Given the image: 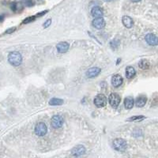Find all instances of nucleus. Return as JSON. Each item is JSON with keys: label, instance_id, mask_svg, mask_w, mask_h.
<instances>
[{"label": "nucleus", "instance_id": "1", "mask_svg": "<svg viewBox=\"0 0 158 158\" xmlns=\"http://www.w3.org/2000/svg\"><path fill=\"white\" fill-rule=\"evenodd\" d=\"M8 62L12 66H17L21 65L22 62V56L18 52H12L8 55Z\"/></svg>", "mask_w": 158, "mask_h": 158}, {"label": "nucleus", "instance_id": "2", "mask_svg": "<svg viewBox=\"0 0 158 158\" xmlns=\"http://www.w3.org/2000/svg\"><path fill=\"white\" fill-rule=\"evenodd\" d=\"M113 148L118 152H124L127 149V141L122 138H116L113 141L112 143Z\"/></svg>", "mask_w": 158, "mask_h": 158}, {"label": "nucleus", "instance_id": "3", "mask_svg": "<svg viewBox=\"0 0 158 158\" xmlns=\"http://www.w3.org/2000/svg\"><path fill=\"white\" fill-rule=\"evenodd\" d=\"M35 134H37V136L42 137L44 136L45 134H47L48 131V127L46 126V124L44 123H38L36 127H35Z\"/></svg>", "mask_w": 158, "mask_h": 158}, {"label": "nucleus", "instance_id": "4", "mask_svg": "<svg viewBox=\"0 0 158 158\" xmlns=\"http://www.w3.org/2000/svg\"><path fill=\"white\" fill-rule=\"evenodd\" d=\"M94 104L96 105L97 108H103L105 107L107 104V98L106 96L104 94H99L94 98Z\"/></svg>", "mask_w": 158, "mask_h": 158}, {"label": "nucleus", "instance_id": "5", "mask_svg": "<svg viewBox=\"0 0 158 158\" xmlns=\"http://www.w3.org/2000/svg\"><path fill=\"white\" fill-rule=\"evenodd\" d=\"M108 101H109L111 106L114 108H116L120 104V96H119V94H117V93H112L108 97Z\"/></svg>", "mask_w": 158, "mask_h": 158}, {"label": "nucleus", "instance_id": "6", "mask_svg": "<svg viewBox=\"0 0 158 158\" xmlns=\"http://www.w3.org/2000/svg\"><path fill=\"white\" fill-rule=\"evenodd\" d=\"M63 122H64V119H63V118L61 116L55 115V116L52 117L51 124H52V127L53 128L58 129V128H60V127H62Z\"/></svg>", "mask_w": 158, "mask_h": 158}, {"label": "nucleus", "instance_id": "7", "mask_svg": "<svg viewBox=\"0 0 158 158\" xmlns=\"http://www.w3.org/2000/svg\"><path fill=\"white\" fill-rule=\"evenodd\" d=\"M86 148L82 145H76L75 147H74L71 150V154L74 157H81L83 154L86 153Z\"/></svg>", "mask_w": 158, "mask_h": 158}, {"label": "nucleus", "instance_id": "8", "mask_svg": "<svg viewBox=\"0 0 158 158\" xmlns=\"http://www.w3.org/2000/svg\"><path fill=\"white\" fill-rule=\"evenodd\" d=\"M145 41L151 46H156L158 44V37L153 33H149L145 36Z\"/></svg>", "mask_w": 158, "mask_h": 158}, {"label": "nucleus", "instance_id": "9", "mask_svg": "<svg viewBox=\"0 0 158 158\" xmlns=\"http://www.w3.org/2000/svg\"><path fill=\"white\" fill-rule=\"evenodd\" d=\"M92 24H93V26L95 29H101L105 26V21L104 20L103 17H95V19H93Z\"/></svg>", "mask_w": 158, "mask_h": 158}, {"label": "nucleus", "instance_id": "10", "mask_svg": "<svg viewBox=\"0 0 158 158\" xmlns=\"http://www.w3.org/2000/svg\"><path fill=\"white\" fill-rule=\"evenodd\" d=\"M101 70L99 67H92V68L89 69L86 72V76L89 78H96V76H98L100 74Z\"/></svg>", "mask_w": 158, "mask_h": 158}, {"label": "nucleus", "instance_id": "11", "mask_svg": "<svg viewBox=\"0 0 158 158\" xmlns=\"http://www.w3.org/2000/svg\"><path fill=\"white\" fill-rule=\"evenodd\" d=\"M123 79L119 74H116L112 78V84L115 88L119 87L123 84Z\"/></svg>", "mask_w": 158, "mask_h": 158}, {"label": "nucleus", "instance_id": "12", "mask_svg": "<svg viewBox=\"0 0 158 158\" xmlns=\"http://www.w3.org/2000/svg\"><path fill=\"white\" fill-rule=\"evenodd\" d=\"M69 48H70V45L66 42H60V43H58V44L56 45L57 51L59 53H65V52L68 51Z\"/></svg>", "mask_w": 158, "mask_h": 158}, {"label": "nucleus", "instance_id": "13", "mask_svg": "<svg viewBox=\"0 0 158 158\" xmlns=\"http://www.w3.org/2000/svg\"><path fill=\"white\" fill-rule=\"evenodd\" d=\"M91 14L93 17H103L104 11L100 7H94L91 10Z\"/></svg>", "mask_w": 158, "mask_h": 158}, {"label": "nucleus", "instance_id": "14", "mask_svg": "<svg viewBox=\"0 0 158 158\" xmlns=\"http://www.w3.org/2000/svg\"><path fill=\"white\" fill-rule=\"evenodd\" d=\"M122 21H123V24L124 26L126 28H128V29H130L134 25L133 19L129 16H123L122 18Z\"/></svg>", "mask_w": 158, "mask_h": 158}, {"label": "nucleus", "instance_id": "15", "mask_svg": "<svg viewBox=\"0 0 158 158\" xmlns=\"http://www.w3.org/2000/svg\"><path fill=\"white\" fill-rule=\"evenodd\" d=\"M147 101V97L145 96H139L135 100V105L137 108H141L145 105Z\"/></svg>", "mask_w": 158, "mask_h": 158}, {"label": "nucleus", "instance_id": "16", "mask_svg": "<svg viewBox=\"0 0 158 158\" xmlns=\"http://www.w3.org/2000/svg\"><path fill=\"white\" fill-rule=\"evenodd\" d=\"M134 104V100L133 99V97L131 96H127L125 98L124 100V106L127 109H131Z\"/></svg>", "mask_w": 158, "mask_h": 158}, {"label": "nucleus", "instance_id": "17", "mask_svg": "<svg viewBox=\"0 0 158 158\" xmlns=\"http://www.w3.org/2000/svg\"><path fill=\"white\" fill-rule=\"evenodd\" d=\"M135 74H136V71L133 66H127L126 68V77H127L128 79L133 78L134 76H135Z\"/></svg>", "mask_w": 158, "mask_h": 158}, {"label": "nucleus", "instance_id": "18", "mask_svg": "<svg viewBox=\"0 0 158 158\" xmlns=\"http://www.w3.org/2000/svg\"><path fill=\"white\" fill-rule=\"evenodd\" d=\"M62 104H63V100L58 98H52L49 101V104L52 106H58V105H62Z\"/></svg>", "mask_w": 158, "mask_h": 158}, {"label": "nucleus", "instance_id": "19", "mask_svg": "<svg viewBox=\"0 0 158 158\" xmlns=\"http://www.w3.org/2000/svg\"><path fill=\"white\" fill-rule=\"evenodd\" d=\"M138 66L140 67L142 70H147V69L149 68V66H150V63L149 61L147 60H145V59H142L141 60L139 63H138Z\"/></svg>", "mask_w": 158, "mask_h": 158}, {"label": "nucleus", "instance_id": "20", "mask_svg": "<svg viewBox=\"0 0 158 158\" xmlns=\"http://www.w3.org/2000/svg\"><path fill=\"white\" fill-rule=\"evenodd\" d=\"M145 119V117L143 116H132L131 118H129L127 121H129V122H140V121H142Z\"/></svg>", "mask_w": 158, "mask_h": 158}, {"label": "nucleus", "instance_id": "21", "mask_svg": "<svg viewBox=\"0 0 158 158\" xmlns=\"http://www.w3.org/2000/svg\"><path fill=\"white\" fill-rule=\"evenodd\" d=\"M36 17L35 16H32V17H27V18H25L24 21H23V24H27V23H29V22H31V21H34Z\"/></svg>", "mask_w": 158, "mask_h": 158}, {"label": "nucleus", "instance_id": "22", "mask_svg": "<svg viewBox=\"0 0 158 158\" xmlns=\"http://www.w3.org/2000/svg\"><path fill=\"white\" fill-rule=\"evenodd\" d=\"M51 24H52V19L49 18V19H48L47 21H45L43 25H44V28H48L51 25Z\"/></svg>", "mask_w": 158, "mask_h": 158}, {"label": "nucleus", "instance_id": "23", "mask_svg": "<svg viewBox=\"0 0 158 158\" xmlns=\"http://www.w3.org/2000/svg\"><path fill=\"white\" fill-rule=\"evenodd\" d=\"M137 134H138V136H139V137L141 136V131H140V130H135V131H134V137H137Z\"/></svg>", "mask_w": 158, "mask_h": 158}, {"label": "nucleus", "instance_id": "24", "mask_svg": "<svg viewBox=\"0 0 158 158\" xmlns=\"http://www.w3.org/2000/svg\"><path fill=\"white\" fill-rule=\"evenodd\" d=\"M15 29H16V28H11V29H10L7 30V33H13V32L15 31Z\"/></svg>", "mask_w": 158, "mask_h": 158}, {"label": "nucleus", "instance_id": "25", "mask_svg": "<svg viewBox=\"0 0 158 158\" xmlns=\"http://www.w3.org/2000/svg\"><path fill=\"white\" fill-rule=\"evenodd\" d=\"M133 3H138V2H140L141 0H131Z\"/></svg>", "mask_w": 158, "mask_h": 158}, {"label": "nucleus", "instance_id": "26", "mask_svg": "<svg viewBox=\"0 0 158 158\" xmlns=\"http://www.w3.org/2000/svg\"><path fill=\"white\" fill-rule=\"evenodd\" d=\"M104 2H107V3H109V2H112L113 0H104Z\"/></svg>", "mask_w": 158, "mask_h": 158}]
</instances>
